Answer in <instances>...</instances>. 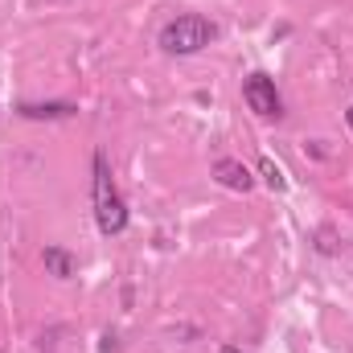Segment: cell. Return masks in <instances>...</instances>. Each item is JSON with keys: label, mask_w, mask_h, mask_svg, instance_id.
<instances>
[{"label": "cell", "mask_w": 353, "mask_h": 353, "mask_svg": "<svg viewBox=\"0 0 353 353\" xmlns=\"http://www.w3.org/2000/svg\"><path fill=\"white\" fill-rule=\"evenodd\" d=\"M90 169H94L90 197H94V222H99V230H103L107 239H111V234H123V230H128V201H123L115 176H111V169H107V157L94 152Z\"/></svg>", "instance_id": "1"}, {"label": "cell", "mask_w": 353, "mask_h": 353, "mask_svg": "<svg viewBox=\"0 0 353 353\" xmlns=\"http://www.w3.org/2000/svg\"><path fill=\"white\" fill-rule=\"evenodd\" d=\"M218 37V25L201 12H185V17H173L165 29H161V50L165 54H176V58H189V54H201L210 41Z\"/></svg>", "instance_id": "2"}, {"label": "cell", "mask_w": 353, "mask_h": 353, "mask_svg": "<svg viewBox=\"0 0 353 353\" xmlns=\"http://www.w3.org/2000/svg\"><path fill=\"white\" fill-rule=\"evenodd\" d=\"M243 99H247V107H251L255 115H263V119H279V115H283V99H279V90H275V79L263 74V70H255V74L243 79Z\"/></svg>", "instance_id": "3"}, {"label": "cell", "mask_w": 353, "mask_h": 353, "mask_svg": "<svg viewBox=\"0 0 353 353\" xmlns=\"http://www.w3.org/2000/svg\"><path fill=\"white\" fill-rule=\"evenodd\" d=\"M214 176H218V185H226V189H234V193H251V189H255L251 169H247L243 161H234V157H222V161L214 165Z\"/></svg>", "instance_id": "4"}, {"label": "cell", "mask_w": 353, "mask_h": 353, "mask_svg": "<svg viewBox=\"0 0 353 353\" xmlns=\"http://www.w3.org/2000/svg\"><path fill=\"white\" fill-rule=\"evenodd\" d=\"M41 263H46V271H50L54 279H70V275L79 271V259H74L66 247H46V251H41Z\"/></svg>", "instance_id": "5"}, {"label": "cell", "mask_w": 353, "mask_h": 353, "mask_svg": "<svg viewBox=\"0 0 353 353\" xmlns=\"http://www.w3.org/2000/svg\"><path fill=\"white\" fill-rule=\"evenodd\" d=\"M79 107L74 103H21L25 119H70Z\"/></svg>", "instance_id": "6"}, {"label": "cell", "mask_w": 353, "mask_h": 353, "mask_svg": "<svg viewBox=\"0 0 353 353\" xmlns=\"http://www.w3.org/2000/svg\"><path fill=\"white\" fill-rule=\"evenodd\" d=\"M312 243H316V251H321V255H341V251H345V239H341L333 226H316Z\"/></svg>", "instance_id": "7"}, {"label": "cell", "mask_w": 353, "mask_h": 353, "mask_svg": "<svg viewBox=\"0 0 353 353\" xmlns=\"http://www.w3.org/2000/svg\"><path fill=\"white\" fill-rule=\"evenodd\" d=\"M259 176H263L267 189H275V193H288V176H283V169H279L271 157H263V161H259Z\"/></svg>", "instance_id": "8"}, {"label": "cell", "mask_w": 353, "mask_h": 353, "mask_svg": "<svg viewBox=\"0 0 353 353\" xmlns=\"http://www.w3.org/2000/svg\"><path fill=\"white\" fill-rule=\"evenodd\" d=\"M222 353H247V350H239V345H222Z\"/></svg>", "instance_id": "9"}, {"label": "cell", "mask_w": 353, "mask_h": 353, "mask_svg": "<svg viewBox=\"0 0 353 353\" xmlns=\"http://www.w3.org/2000/svg\"><path fill=\"white\" fill-rule=\"evenodd\" d=\"M345 123H350V132H353V107H350V111H345Z\"/></svg>", "instance_id": "10"}]
</instances>
